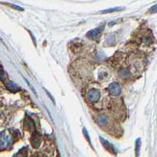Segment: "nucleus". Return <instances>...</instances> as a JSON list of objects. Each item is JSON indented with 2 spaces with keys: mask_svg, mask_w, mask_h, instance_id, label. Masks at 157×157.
I'll return each instance as SVG.
<instances>
[{
  "mask_svg": "<svg viewBox=\"0 0 157 157\" xmlns=\"http://www.w3.org/2000/svg\"><path fill=\"white\" fill-rule=\"evenodd\" d=\"M107 121H108L107 117L105 116H101L100 117H98V122L100 126H105L106 123H107Z\"/></svg>",
  "mask_w": 157,
  "mask_h": 157,
  "instance_id": "0eeeda50",
  "label": "nucleus"
},
{
  "mask_svg": "<svg viewBox=\"0 0 157 157\" xmlns=\"http://www.w3.org/2000/svg\"><path fill=\"white\" fill-rule=\"evenodd\" d=\"M109 93L113 96H119L121 93V87L118 83L116 82H113V83L110 84L109 87Z\"/></svg>",
  "mask_w": 157,
  "mask_h": 157,
  "instance_id": "20e7f679",
  "label": "nucleus"
},
{
  "mask_svg": "<svg viewBox=\"0 0 157 157\" xmlns=\"http://www.w3.org/2000/svg\"><path fill=\"white\" fill-rule=\"evenodd\" d=\"M101 97L100 91L97 89H91L88 92L87 98L90 101L96 102L99 100V98Z\"/></svg>",
  "mask_w": 157,
  "mask_h": 157,
  "instance_id": "7ed1b4c3",
  "label": "nucleus"
},
{
  "mask_svg": "<svg viewBox=\"0 0 157 157\" xmlns=\"http://www.w3.org/2000/svg\"><path fill=\"white\" fill-rule=\"evenodd\" d=\"M6 78L5 73H4L3 70H2V67L0 66V80H4Z\"/></svg>",
  "mask_w": 157,
  "mask_h": 157,
  "instance_id": "f8f14e48",
  "label": "nucleus"
},
{
  "mask_svg": "<svg viewBox=\"0 0 157 157\" xmlns=\"http://www.w3.org/2000/svg\"><path fill=\"white\" fill-rule=\"evenodd\" d=\"M15 157H26V156H25V155H23V154L20 153V154H17V155Z\"/></svg>",
  "mask_w": 157,
  "mask_h": 157,
  "instance_id": "ddd939ff",
  "label": "nucleus"
},
{
  "mask_svg": "<svg viewBox=\"0 0 157 157\" xmlns=\"http://www.w3.org/2000/svg\"><path fill=\"white\" fill-rule=\"evenodd\" d=\"M6 87L8 88L9 90L12 91V92H16V91H18L20 90V88L18 87L17 85L13 82H7V83H6Z\"/></svg>",
  "mask_w": 157,
  "mask_h": 157,
  "instance_id": "423d86ee",
  "label": "nucleus"
},
{
  "mask_svg": "<svg viewBox=\"0 0 157 157\" xmlns=\"http://www.w3.org/2000/svg\"><path fill=\"white\" fill-rule=\"evenodd\" d=\"M119 74H120V75L122 78H126V77L130 75V72H129L128 69H127V68H123V69L120 70Z\"/></svg>",
  "mask_w": 157,
  "mask_h": 157,
  "instance_id": "6e6552de",
  "label": "nucleus"
},
{
  "mask_svg": "<svg viewBox=\"0 0 157 157\" xmlns=\"http://www.w3.org/2000/svg\"><path fill=\"white\" fill-rule=\"evenodd\" d=\"M121 10V8H113V9H109V10H105L101 11V13H112V12H116V11H119Z\"/></svg>",
  "mask_w": 157,
  "mask_h": 157,
  "instance_id": "9d476101",
  "label": "nucleus"
},
{
  "mask_svg": "<svg viewBox=\"0 0 157 157\" xmlns=\"http://www.w3.org/2000/svg\"><path fill=\"white\" fill-rule=\"evenodd\" d=\"M101 140L102 144L104 145V146L108 150H109V151H111V152H115L114 147H113V145H112V144H110V143H109L108 141H106L105 139H104L103 137H101Z\"/></svg>",
  "mask_w": 157,
  "mask_h": 157,
  "instance_id": "39448f33",
  "label": "nucleus"
},
{
  "mask_svg": "<svg viewBox=\"0 0 157 157\" xmlns=\"http://www.w3.org/2000/svg\"><path fill=\"white\" fill-rule=\"evenodd\" d=\"M12 137L6 131L0 134V150H3L10 146L12 144Z\"/></svg>",
  "mask_w": 157,
  "mask_h": 157,
  "instance_id": "f257e3e1",
  "label": "nucleus"
},
{
  "mask_svg": "<svg viewBox=\"0 0 157 157\" xmlns=\"http://www.w3.org/2000/svg\"><path fill=\"white\" fill-rule=\"evenodd\" d=\"M104 27H98L97 29H92V30L88 32L87 34H86V36H87L89 39H97L98 38L100 37L101 34V32H103Z\"/></svg>",
  "mask_w": 157,
  "mask_h": 157,
  "instance_id": "f03ea898",
  "label": "nucleus"
},
{
  "mask_svg": "<svg viewBox=\"0 0 157 157\" xmlns=\"http://www.w3.org/2000/svg\"><path fill=\"white\" fill-rule=\"evenodd\" d=\"M140 148H141V140L137 139L136 141V155H139L140 152Z\"/></svg>",
  "mask_w": 157,
  "mask_h": 157,
  "instance_id": "1a4fd4ad",
  "label": "nucleus"
},
{
  "mask_svg": "<svg viewBox=\"0 0 157 157\" xmlns=\"http://www.w3.org/2000/svg\"><path fill=\"white\" fill-rule=\"evenodd\" d=\"M32 144H33V145H34V147H39V144H40V140L38 139V137H34L33 139H32Z\"/></svg>",
  "mask_w": 157,
  "mask_h": 157,
  "instance_id": "9b49d317",
  "label": "nucleus"
}]
</instances>
